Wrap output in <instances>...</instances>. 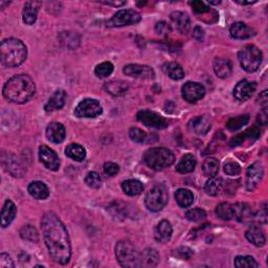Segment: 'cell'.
<instances>
[{"mask_svg": "<svg viewBox=\"0 0 268 268\" xmlns=\"http://www.w3.org/2000/svg\"><path fill=\"white\" fill-rule=\"evenodd\" d=\"M41 227L51 258L58 264H67L71 257V246L65 225L54 213L48 212L42 217Z\"/></svg>", "mask_w": 268, "mask_h": 268, "instance_id": "6da1fadb", "label": "cell"}, {"mask_svg": "<svg viewBox=\"0 0 268 268\" xmlns=\"http://www.w3.org/2000/svg\"><path fill=\"white\" fill-rule=\"evenodd\" d=\"M34 80L27 75H18L8 80L2 89L3 97L15 104H24L35 95Z\"/></svg>", "mask_w": 268, "mask_h": 268, "instance_id": "7a4b0ae2", "label": "cell"}, {"mask_svg": "<svg viewBox=\"0 0 268 268\" xmlns=\"http://www.w3.org/2000/svg\"><path fill=\"white\" fill-rule=\"evenodd\" d=\"M26 57V46L19 39H5L0 44V61L4 67L13 68L20 66Z\"/></svg>", "mask_w": 268, "mask_h": 268, "instance_id": "3957f363", "label": "cell"}, {"mask_svg": "<svg viewBox=\"0 0 268 268\" xmlns=\"http://www.w3.org/2000/svg\"><path fill=\"white\" fill-rule=\"evenodd\" d=\"M144 161L148 167L160 171L172 165L175 161L173 152L167 148H152L144 154Z\"/></svg>", "mask_w": 268, "mask_h": 268, "instance_id": "277c9868", "label": "cell"}, {"mask_svg": "<svg viewBox=\"0 0 268 268\" xmlns=\"http://www.w3.org/2000/svg\"><path fill=\"white\" fill-rule=\"evenodd\" d=\"M115 256L118 263L123 267H141V254L130 241H118L115 246Z\"/></svg>", "mask_w": 268, "mask_h": 268, "instance_id": "5b68a950", "label": "cell"}, {"mask_svg": "<svg viewBox=\"0 0 268 268\" xmlns=\"http://www.w3.org/2000/svg\"><path fill=\"white\" fill-rule=\"evenodd\" d=\"M239 62L247 72H255L262 63V52L255 45H246L238 54Z\"/></svg>", "mask_w": 268, "mask_h": 268, "instance_id": "8992f818", "label": "cell"}, {"mask_svg": "<svg viewBox=\"0 0 268 268\" xmlns=\"http://www.w3.org/2000/svg\"><path fill=\"white\" fill-rule=\"evenodd\" d=\"M169 200L168 190L163 184H156L149 192L147 193L145 198V205L147 209L151 212H160L165 206Z\"/></svg>", "mask_w": 268, "mask_h": 268, "instance_id": "52a82bcc", "label": "cell"}, {"mask_svg": "<svg viewBox=\"0 0 268 268\" xmlns=\"http://www.w3.org/2000/svg\"><path fill=\"white\" fill-rule=\"evenodd\" d=\"M103 112L100 102L95 99L81 101L75 109V115L79 118H96Z\"/></svg>", "mask_w": 268, "mask_h": 268, "instance_id": "ba28073f", "label": "cell"}, {"mask_svg": "<svg viewBox=\"0 0 268 268\" xmlns=\"http://www.w3.org/2000/svg\"><path fill=\"white\" fill-rule=\"evenodd\" d=\"M141 14L134 10H121L115 13L111 19L107 22L109 27H122L136 24L141 21Z\"/></svg>", "mask_w": 268, "mask_h": 268, "instance_id": "9c48e42d", "label": "cell"}, {"mask_svg": "<svg viewBox=\"0 0 268 268\" xmlns=\"http://www.w3.org/2000/svg\"><path fill=\"white\" fill-rule=\"evenodd\" d=\"M137 119L138 122H141L143 125H145L148 128H153V129H164L168 127V122L160 115L151 110H142L137 113Z\"/></svg>", "mask_w": 268, "mask_h": 268, "instance_id": "30bf717a", "label": "cell"}, {"mask_svg": "<svg viewBox=\"0 0 268 268\" xmlns=\"http://www.w3.org/2000/svg\"><path fill=\"white\" fill-rule=\"evenodd\" d=\"M263 175L264 168L262 162L257 161L249 165L246 172V189L248 191H255L261 183Z\"/></svg>", "mask_w": 268, "mask_h": 268, "instance_id": "8fae6325", "label": "cell"}, {"mask_svg": "<svg viewBox=\"0 0 268 268\" xmlns=\"http://www.w3.org/2000/svg\"><path fill=\"white\" fill-rule=\"evenodd\" d=\"M182 98L189 103H196L206 95V88L197 82H188L181 88Z\"/></svg>", "mask_w": 268, "mask_h": 268, "instance_id": "7c38bea8", "label": "cell"}, {"mask_svg": "<svg viewBox=\"0 0 268 268\" xmlns=\"http://www.w3.org/2000/svg\"><path fill=\"white\" fill-rule=\"evenodd\" d=\"M1 161L4 169L11 175H13L14 177H22L25 174L23 165L14 154L2 152Z\"/></svg>", "mask_w": 268, "mask_h": 268, "instance_id": "4fadbf2b", "label": "cell"}, {"mask_svg": "<svg viewBox=\"0 0 268 268\" xmlns=\"http://www.w3.org/2000/svg\"><path fill=\"white\" fill-rule=\"evenodd\" d=\"M123 71L126 76L135 79L150 80L155 76L154 70L150 66L142 65V64H129L124 67Z\"/></svg>", "mask_w": 268, "mask_h": 268, "instance_id": "5bb4252c", "label": "cell"}, {"mask_svg": "<svg viewBox=\"0 0 268 268\" xmlns=\"http://www.w3.org/2000/svg\"><path fill=\"white\" fill-rule=\"evenodd\" d=\"M39 159L46 168L52 171H57L60 167V161L57 153L48 146H40Z\"/></svg>", "mask_w": 268, "mask_h": 268, "instance_id": "9a60e30c", "label": "cell"}, {"mask_svg": "<svg viewBox=\"0 0 268 268\" xmlns=\"http://www.w3.org/2000/svg\"><path fill=\"white\" fill-rule=\"evenodd\" d=\"M234 217L240 221V222H253L257 220L258 222L261 223L260 219H259V214L252 210V208L245 205V203H237L233 206Z\"/></svg>", "mask_w": 268, "mask_h": 268, "instance_id": "2e32d148", "label": "cell"}, {"mask_svg": "<svg viewBox=\"0 0 268 268\" xmlns=\"http://www.w3.org/2000/svg\"><path fill=\"white\" fill-rule=\"evenodd\" d=\"M256 84L254 82H249L247 80L240 81L234 89V97L241 102H245L251 99L256 91Z\"/></svg>", "mask_w": 268, "mask_h": 268, "instance_id": "e0dca14e", "label": "cell"}, {"mask_svg": "<svg viewBox=\"0 0 268 268\" xmlns=\"http://www.w3.org/2000/svg\"><path fill=\"white\" fill-rule=\"evenodd\" d=\"M190 131L199 134V135H206L212 127V121L211 118L207 115L196 116L192 118L188 125Z\"/></svg>", "mask_w": 268, "mask_h": 268, "instance_id": "ac0fdd59", "label": "cell"}, {"mask_svg": "<svg viewBox=\"0 0 268 268\" xmlns=\"http://www.w3.org/2000/svg\"><path fill=\"white\" fill-rule=\"evenodd\" d=\"M170 18H171V21H172L173 25H175L176 30L180 34L186 35L189 33V31L191 29V19L187 13L179 12V11L173 12L170 15Z\"/></svg>", "mask_w": 268, "mask_h": 268, "instance_id": "d6986e66", "label": "cell"}, {"mask_svg": "<svg viewBox=\"0 0 268 268\" xmlns=\"http://www.w3.org/2000/svg\"><path fill=\"white\" fill-rule=\"evenodd\" d=\"M229 33L233 38L238 40L249 39L256 35V32L253 27L248 26L243 22H235L234 24H232L229 29Z\"/></svg>", "mask_w": 268, "mask_h": 268, "instance_id": "ffe728a7", "label": "cell"}, {"mask_svg": "<svg viewBox=\"0 0 268 268\" xmlns=\"http://www.w3.org/2000/svg\"><path fill=\"white\" fill-rule=\"evenodd\" d=\"M65 128L60 123H51L48 128H46V137H48L50 142L54 144H61L65 140Z\"/></svg>", "mask_w": 268, "mask_h": 268, "instance_id": "44dd1931", "label": "cell"}, {"mask_svg": "<svg viewBox=\"0 0 268 268\" xmlns=\"http://www.w3.org/2000/svg\"><path fill=\"white\" fill-rule=\"evenodd\" d=\"M66 97H67L66 92L62 89L54 91V95L50 98L49 102L44 106L45 111L46 112H53V111H56V110H60L61 108H63V106L65 105Z\"/></svg>", "mask_w": 268, "mask_h": 268, "instance_id": "7402d4cb", "label": "cell"}, {"mask_svg": "<svg viewBox=\"0 0 268 268\" xmlns=\"http://www.w3.org/2000/svg\"><path fill=\"white\" fill-rule=\"evenodd\" d=\"M41 5L42 2L40 1H27L25 3L22 12V19L25 24L32 25L36 22L37 16H38V12Z\"/></svg>", "mask_w": 268, "mask_h": 268, "instance_id": "603a6c76", "label": "cell"}, {"mask_svg": "<svg viewBox=\"0 0 268 268\" xmlns=\"http://www.w3.org/2000/svg\"><path fill=\"white\" fill-rule=\"evenodd\" d=\"M172 233H173V228H172L171 223L168 220H162L155 227L154 237L156 239V241H159L161 243H165L170 241Z\"/></svg>", "mask_w": 268, "mask_h": 268, "instance_id": "cb8c5ba5", "label": "cell"}, {"mask_svg": "<svg viewBox=\"0 0 268 268\" xmlns=\"http://www.w3.org/2000/svg\"><path fill=\"white\" fill-rule=\"evenodd\" d=\"M260 135H261V131L258 127L249 128L245 132L240 133L236 137H234L233 140L230 141V146L237 147V146L242 145L245 141H249V142H252V144H253V142L258 140V138L260 137Z\"/></svg>", "mask_w": 268, "mask_h": 268, "instance_id": "d4e9b609", "label": "cell"}, {"mask_svg": "<svg viewBox=\"0 0 268 268\" xmlns=\"http://www.w3.org/2000/svg\"><path fill=\"white\" fill-rule=\"evenodd\" d=\"M104 88L109 95H112L114 97H121V96H124L128 91L129 85L125 81L112 80V81L105 83Z\"/></svg>", "mask_w": 268, "mask_h": 268, "instance_id": "484cf974", "label": "cell"}, {"mask_svg": "<svg viewBox=\"0 0 268 268\" xmlns=\"http://www.w3.org/2000/svg\"><path fill=\"white\" fill-rule=\"evenodd\" d=\"M17 214V208L12 200H6L1 211V226L3 228L10 225Z\"/></svg>", "mask_w": 268, "mask_h": 268, "instance_id": "4316f807", "label": "cell"}, {"mask_svg": "<svg viewBox=\"0 0 268 268\" xmlns=\"http://www.w3.org/2000/svg\"><path fill=\"white\" fill-rule=\"evenodd\" d=\"M246 239L249 242L253 243L257 247H262L266 243V237L261 227L259 226H252L247 232L245 233Z\"/></svg>", "mask_w": 268, "mask_h": 268, "instance_id": "83f0119b", "label": "cell"}, {"mask_svg": "<svg viewBox=\"0 0 268 268\" xmlns=\"http://www.w3.org/2000/svg\"><path fill=\"white\" fill-rule=\"evenodd\" d=\"M213 66H214V71L216 75L221 79L229 77L233 70L232 63H230L229 60L224 58H216L214 60V65Z\"/></svg>", "mask_w": 268, "mask_h": 268, "instance_id": "f1b7e54d", "label": "cell"}, {"mask_svg": "<svg viewBox=\"0 0 268 268\" xmlns=\"http://www.w3.org/2000/svg\"><path fill=\"white\" fill-rule=\"evenodd\" d=\"M27 190H29V193L32 197H34L35 199H38V200H44V199L48 198L50 195L49 188L46 187L45 183H43L41 181L31 182Z\"/></svg>", "mask_w": 268, "mask_h": 268, "instance_id": "f546056e", "label": "cell"}, {"mask_svg": "<svg viewBox=\"0 0 268 268\" xmlns=\"http://www.w3.org/2000/svg\"><path fill=\"white\" fill-rule=\"evenodd\" d=\"M160 262V254L154 248H146L141 254V266L154 267Z\"/></svg>", "mask_w": 268, "mask_h": 268, "instance_id": "4dcf8cb0", "label": "cell"}, {"mask_svg": "<svg viewBox=\"0 0 268 268\" xmlns=\"http://www.w3.org/2000/svg\"><path fill=\"white\" fill-rule=\"evenodd\" d=\"M162 70L172 80L179 81L184 78V71L182 67L176 62H168L162 65Z\"/></svg>", "mask_w": 268, "mask_h": 268, "instance_id": "1f68e13d", "label": "cell"}, {"mask_svg": "<svg viewBox=\"0 0 268 268\" xmlns=\"http://www.w3.org/2000/svg\"><path fill=\"white\" fill-rule=\"evenodd\" d=\"M196 167V160L192 154H184L176 165V171L181 174H187L194 171Z\"/></svg>", "mask_w": 268, "mask_h": 268, "instance_id": "d6a6232c", "label": "cell"}, {"mask_svg": "<svg viewBox=\"0 0 268 268\" xmlns=\"http://www.w3.org/2000/svg\"><path fill=\"white\" fill-rule=\"evenodd\" d=\"M122 189L128 196H136L144 191V184L137 179H127L123 181Z\"/></svg>", "mask_w": 268, "mask_h": 268, "instance_id": "836d02e7", "label": "cell"}, {"mask_svg": "<svg viewBox=\"0 0 268 268\" xmlns=\"http://www.w3.org/2000/svg\"><path fill=\"white\" fill-rule=\"evenodd\" d=\"M65 155L72 161H83L86 157V150L81 145L78 144H70L66 147Z\"/></svg>", "mask_w": 268, "mask_h": 268, "instance_id": "e575fe53", "label": "cell"}, {"mask_svg": "<svg viewBox=\"0 0 268 268\" xmlns=\"http://www.w3.org/2000/svg\"><path fill=\"white\" fill-rule=\"evenodd\" d=\"M175 199H176L179 207L189 208L193 205L194 195L188 189H179L175 193Z\"/></svg>", "mask_w": 268, "mask_h": 268, "instance_id": "d590c367", "label": "cell"}, {"mask_svg": "<svg viewBox=\"0 0 268 268\" xmlns=\"http://www.w3.org/2000/svg\"><path fill=\"white\" fill-rule=\"evenodd\" d=\"M223 188V180L221 177H211L205 186V191L210 196H217Z\"/></svg>", "mask_w": 268, "mask_h": 268, "instance_id": "8d00e7d4", "label": "cell"}, {"mask_svg": "<svg viewBox=\"0 0 268 268\" xmlns=\"http://www.w3.org/2000/svg\"><path fill=\"white\" fill-rule=\"evenodd\" d=\"M202 171L208 177H215L219 171V161L213 157H209L202 164Z\"/></svg>", "mask_w": 268, "mask_h": 268, "instance_id": "74e56055", "label": "cell"}, {"mask_svg": "<svg viewBox=\"0 0 268 268\" xmlns=\"http://www.w3.org/2000/svg\"><path fill=\"white\" fill-rule=\"evenodd\" d=\"M216 215L218 218L224 221H228L232 218H234V212H233V206L229 205L227 202L219 203L216 207Z\"/></svg>", "mask_w": 268, "mask_h": 268, "instance_id": "f35d334b", "label": "cell"}, {"mask_svg": "<svg viewBox=\"0 0 268 268\" xmlns=\"http://www.w3.org/2000/svg\"><path fill=\"white\" fill-rule=\"evenodd\" d=\"M60 41H61V44L66 46L67 49H75L80 43V38H79V36L75 33L65 32L60 35Z\"/></svg>", "mask_w": 268, "mask_h": 268, "instance_id": "ab89813d", "label": "cell"}, {"mask_svg": "<svg viewBox=\"0 0 268 268\" xmlns=\"http://www.w3.org/2000/svg\"><path fill=\"white\" fill-rule=\"evenodd\" d=\"M108 213H110L114 219L123 220L127 216V209L122 202L115 201L108 207Z\"/></svg>", "mask_w": 268, "mask_h": 268, "instance_id": "60d3db41", "label": "cell"}, {"mask_svg": "<svg viewBox=\"0 0 268 268\" xmlns=\"http://www.w3.org/2000/svg\"><path fill=\"white\" fill-rule=\"evenodd\" d=\"M249 122V115H239L236 117H232L228 119L226 123V128L229 131H237L239 129H241L243 126H245Z\"/></svg>", "mask_w": 268, "mask_h": 268, "instance_id": "b9f144b4", "label": "cell"}, {"mask_svg": "<svg viewBox=\"0 0 268 268\" xmlns=\"http://www.w3.org/2000/svg\"><path fill=\"white\" fill-rule=\"evenodd\" d=\"M20 237L24 240L31 242H38L39 241V233L33 225H24L20 229Z\"/></svg>", "mask_w": 268, "mask_h": 268, "instance_id": "7bdbcfd3", "label": "cell"}, {"mask_svg": "<svg viewBox=\"0 0 268 268\" xmlns=\"http://www.w3.org/2000/svg\"><path fill=\"white\" fill-rule=\"evenodd\" d=\"M235 266L237 268H257L259 263L251 256H238L235 259Z\"/></svg>", "mask_w": 268, "mask_h": 268, "instance_id": "ee69618b", "label": "cell"}, {"mask_svg": "<svg viewBox=\"0 0 268 268\" xmlns=\"http://www.w3.org/2000/svg\"><path fill=\"white\" fill-rule=\"evenodd\" d=\"M112 71H113V64L110 63V62L101 63L95 69L96 76L101 79L109 77L112 73Z\"/></svg>", "mask_w": 268, "mask_h": 268, "instance_id": "f6af8a7d", "label": "cell"}, {"mask_svg": "<svg viewBox=\"0 0 268 268\" xmlns=\"http://www.w3.org/2000/svg\"><path fill=\"white\" fill-rule=\"evenodd\" d=\"M186 217L189 221H192V222H200V221L207 218V213L205 212V210L196 208L187 211Z\"/></svg>", "mask_w": 268, "mask_h": 268, "instance_id": "bcb514c9", "label": "cell"}, {"mask_svg": "<svg viewBox=\"0 0 268 268\" xmlns=\"http://www.w3.org/2000/svg\"><path fill=\"white\" fill-rule=\"evenodd\" d=\"M85 183L89 188L99 189L102 186V178L97 172H89L85 177Z\"/></svg>", "mask_w": 268, "mask_h": 268, "instance_id": "7dc6e473", "label": "cell"}, {"mask_svg": "<svg viewBox=\"0 0 268 268\" xmlns=\"http://www.w3.org/2000/svg\"><path fill=\"white\" fill-rule=\"evenodd\" d=\"M129 137L130 140L137 144H144L147 141V133L138 128H131L129 130Z\"/></svg>", "mask_w": 268, "mask_h": 268, "instance_id": "c3c4849f", "label": "cell"}, {"mask_svg": "<svg viewBox=\"0 0 268 268\" xmlns=\"http://www.w3.org/2000/svg\"><path fill=\"white\" fill-rule=\"evenodd\" d=\"M174 255L179 259H182V260H189V259L192 258L194 253L191 248H189L187 246H181V247H178V248L175 249Z\"/></svg>", "mask_w": 268, "mask_h": 268, "instance_id": "681fc988", "label": "cell"}, {"mask_svg": "<svg viewBox=\"0 0 268 268\" xmlns=\"http://www.w3.org/2000/svg\"><path fill=\"white\" fill-rule=\"evenodd\" d=\"M223 170L227 175H230V176H236V175H239L240 172H241V167H240V165L235 161H228L224 164Z\"/></svg>", "mask_w": 268, "mask_h": 268, "instance_id": "f907efd6", "label": "cell"}, {"mask_svg": "<svg viewBox=\"0 0 268 268\" xmlns=\"http://www.w3.org/2000/svg\"><path fill=\"white\" fill-rule=\"evenodd\" d=\"M193 11L195 12L196 14H205V13H209L211 11L210 6L205 3L203 1H199V0H196V1H193L191 3Z\"/></svg>", "mask_w": 268, "mask_h": 268, "instance_id": "816d5d0a", "label": "cell"}, {"mask_svg": "<svg viewBox=\"0 0 268 268\" xmlns=\"http://www.w3.org/2000/svg\"><path fill=\"white\" fill-rule=\"evenodd\" d=\"M171 31H172L171 25L168 24L167 22H164V21L157 22L156 25H155V32H156L157 35L168 36L171 33Z\"/></svg>", "mask_w": 268, "mask_h": 268, "instance_id": "f5cc1de1", "label": "cell"}, {"mask_svg": "<svg viewBox=\"0 0 268 268\" xmlns=\"http://www.w3.org/2000/svg\"><path fill=\"white\" fill-rule=\"evenodd\" d=\"M103 170H104V173L106 175H108V176H114V175H116L119 171V167L114 163V162H106L104 164V167H103Z\"/></svg>", "mask_w": 268, "mask_h": 268, "instance_id": "db71d44e", "label": "cell"}, {"mask_svg": "<svg viewBox=\"0 0 268 268\" xmlns=\"http://www.w3.org/2000/svg\"><path fill=\"white\" fill-rule=\"evenodd\" d=\"M15 264L12 260V258L5 253L0 255V268H14Z\"/></svg>", "mask_w": 268, "mask_h": 268, "instance_id": "11a10c76", "label": "cell"}, {"mask_svg": "<svg viewBox=\"0 0 268 268\" xmlns=\"http://www.w3.org/2000/svg\"><path fill=\"white\" fill-rule=\"evenodd\" d=\"M258 122L260 123L262 126H266L268 122V112H267V108H263L260 114L258 115Z\"/></svg>", "mask_w": 268, "mask_h": 268, "instance_id": "9f6ffc18", "label": "cell"}, {"mask_svg": "<svg viewBox=\"0 0 268 268\" xmlns=\"http://www.w3.org/2000/svg\"><path fill=\"white\" fill-rule=\"evenodd\" d=\"M267 90H264L263 92H261V95L259 96V103H260V105L264 108H266L267 104H268V94H267Z\"/></svg>", "mask_w": 268, "mask_h": 268, "instance_id": "6f0895ef", "label": "cell"}, {"mask_svg": "<svg viewBox=\"0 0 268 268\" xmlns=\"http://www.w3.org/2000/svg\"><path fill=\"white\" fill-rule=\"evenodd\" d=\"M194 38H196L197 40L201 41L203 39V37H205V31H203V29L201 26H196L195 29H194Z\"/></svg>", "mask_w": 268, "mask_h": 268, "instance_id": "680465c9", "label": "cell"}, {"mask_svg": "<svg viewBox=\"0 0 268 268\" xmlns=\"http://www.w3.org/2000/svg\"><path fill=\"white\" fill-rule=\"evenodd\" d=\"M104 3H106V4H108V5L122 6V5H124L126 2H125V1H115V2H112V1H106V2H104Z\"/></svg>", "mask_w": 268, "mask_h": 268, "instance_id": "91938a15", "label": "cell"}, {"mask_svg": "<svg viewBox=\"0 0 268 268\" xmlns=\"http://www.w3.org/2000/svg\"><path fill=\"white\" fill-rule=\"evenodd\" d=\"M236 2L239 3V4H242V5H246V4H254L256 3V1H238V0H236Z\"/></svg>", "mask_w": 268, "mask_h": 268, "instance_id": "94428289", "label": "cell"}, {"mask_svg": "<svg viewBox=\"0 0 268 268\" xmlns=\"http://www.w3.org/2000/svg\"><path fill=\"white\" fill-rule=\"evenodd\" d=\"M6 4H10V2H4V1H1L0 2V8H4V5Z\"/></svg>", "mask_w": 268, "mask_h": 268, "instance_id": "6125c7cd", "label": "cell"}, {"mask_svg": "<svg viewBox=\"0 0 268 268\" xmlns=\"http://www.w3.org/2000/svg\"><path fill=\"white\" fill-rule=\"evenodd\" d=\"M211 4H219L221 1H209Z\"/></svg>", "mask_w": 268, "mask_h": 268, "instance_id": "be15d7a7", "label": "cell"}]
</instances>
